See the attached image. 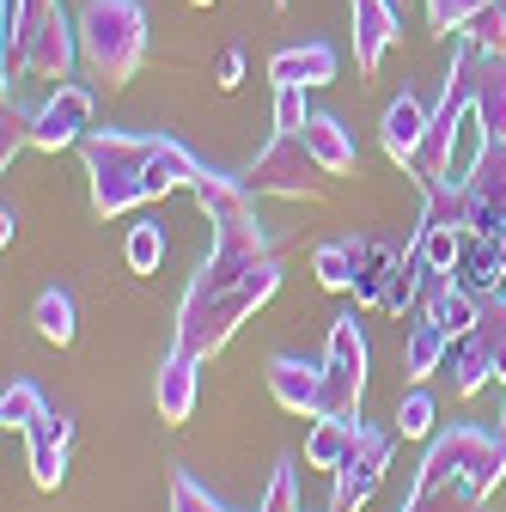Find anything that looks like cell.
<instances>
[{"instance_id": "obj_1", "label": "cell", "mask_w": 506, "mask_h": 512, "mask_svg": "<svg viewBox=\"0 0 506 512\" xmlns=\"http://www.w3.org/2000/svg\"><path fill=\"white\" fill-rule=\"evenodd\" d=\"M189 189H196V202H202V214L214 226V256L196 269V281H189V293H183L177 354L214 360L250 317L281 293V263H275L269 226L257 220V196L244 189V177L202 171Z\"/></svg>"}, {"instance_id": "obj_2", "label": "cell", "mask_w": 506, "mask_h": 512, "mask_svg": "<svg viewBox=\"0 0 506 512\" xmlns=\"http://www.w3.org/2000/svg\"><path fill=\"white\" fill-rule=\"evenodd\" d=\"M86 177H92V208L104 220H116V214L141 208V202H159V196H171V189L196 183L202 165L171 135H122V128H98V135H86Z\"/></svg>"}, {"instance_id": "obj_3", "label": "cell", "mask_w": 506, "mask_h": 512, "mask_svg": "<svg viewBox=\"0 0 506 512\" xmlns=\"http://www.w3.org/2000/svg\"><path fill=\"white\" fill-rule=\"evenodd\" d=\"M506 482V433L488 427H452L427 445V458L415 470V494H464V500H488Z\"/></svg>"}, {"instance_id": "obj_4", "label": "cell", "mask_w": 506, "mask_h": 512, "mask_svg": "<svg viewBox=\"0 0 506 512\" xmlns=\"http://www.w3.org/2000/svg\"><path fill=\"white\" fill-rule=\"evenodd\" d=\"M80 55L104 86H129L147 55V13L141 0H86L80 19Z\"/></svg>"}, {"instance_id": "obj_5", "label": "cell", "mask_w": 506, "mask_h": 512, "mask_svg": "<svg viewBox=\"0 0 506 512\" xmlns=\"http://www.w3.org/2000/svg\"><path fill=\"white\" fill-rule=\"evenodd\" d=\"M244 189L250 196H275V202H324L330 171L305 147V135H275L257 153V165L244 171Z\"/></svg>"}, {"instance_id": "obj_6", "label": "cell", "mask_w": 506, "mask_h": 512, "mask_svg": "<svg viewBox=\"0 0 506 512\" xmlns=\"http://www.w3.org/2000/svg\"><path fill=\"white\" fill-rule=\"evenodd\" d=\"M360 397H366V336L360 317L342 311L330 317V342H324V415L360 421Z\"/></svg>"}, {"instance_id": "obj_7", "label": "cell", "mask_w": 506, "mask_h": 512, "mask_svg": "<svg viewBox=\"0 0 506 512\" xmlns=\"http://www.w3.org/2000/svg\"><path fill=\"white\" fill-rule=\"evenodd\" d=\"M391 445H397V427L391 433H378V427L360 433V445H354V452L342 458V470H336L330 512H360L378 494V482H385V470H391Z\"/></svg>"}, {"instance_id": "obj_8", "label": "cell", "mask_w": 506, "mask_h": 512, "mask_svg": "<svg viewBox=\"0 0 506 512\" xmlns=\"http://www.w3.org/2000/svg\"><path fill=\"white\" fill-rule=\"evenodd\" d=\"M92 110H98V92H92V86L61 80V86L49 92V104L37 110V122H31V147H37V153H61V147H74L86 128H92Z\"/></svg>"}, {"instance_id": "obj_9", "label": "cell", "mask_w": 506, "mask_h": 512, "mask_svg": "<svg viewBox=\"0 0 506 512\" xmlns=\"http://www.w3.org/2000/svg\"><path fill=\"white\" fill-rule=\"evenodd\" d=\"M263 378H269V397H275V403H281L287 415L324 421V360H293V354H269Z\"/></svg>"}, {"instance_id": "obj_10", "label": "cell", "mask_w": 506, "mask_h": 512, "mask_svg": "<svg viewBox=\"0 0 506 512\" xmlns=\"http://www.w3.org/2000/svg\"><path fill=\"white\" fill-rule=\"evenodd\" d=\"M25 458H31V482L43 494L61 488V476H68V458H74V415H43L31 433H25Z\"/></svg>"}, {"instance_id": "obj_11", "label": "cell", "mask_w": 506, "mask_h": 512, "mask_svg": "<svg viewBox=\"0 0 506 512\" xmlns=\"http://www.w3.org/2000/svg\"><path fill=\"white\" fill-rule=\"evenodd\" d=\"M348 7H354V68H360V74H378L385 49L403 37L397 0H348Z\"/></svg>"}, {"instance_id": "obj_12", "label": "cell", "mask_w": 506, "mask_h": 512, "mask_svg": "<svg viewBox=\"0 0 506 512\" xmlns=\"http://www.w3.org/2000/svg\"><path fill=\"white\" fill-rule=\"evenodd\" d=\"M421 141H427V110H421V98H415V92L391 98L385 122H378V147H385V159H391V165H403V171H415Z\"/></svg>"}, {"instance_id": "obj_13", "label": "cell", "mask_w": 506, "mask_h": 512, "mask_svg": "<svg viewBox=\"0 0 506 512\" xmlns=\"http://www.w3.org/2000/svg\"><path fill=\"white\" fill-rule=\"evenodd\" d=\"M275 86H330L336 80V49L330 43H287L269 55Z\"/></svg>"}, {"instance_id": "obj_14", "label": "cell", "mask_w": 506, "mask_h": 512, "mask_svg": "<svg viewBox=\"0 0 506 512\" xmlns=\"http://www.w3.org/2000/svg\"><path fill=\"white\" fill-rule=\"evenodd\" d=\"M421 311H427V317H433V324L446 330L452 342H458V336H470V330L482 324V299H476L464 281H439V287H427Z\"/></svg>"}, {"instance_id": "obj_15", "label": "cell", "mask_w": 506, "mask_h": 512, "mask_svg": "<svg viewBox=\"0 0 506 512\" xmlns=\"http://www.w3.org/2000/svg\"><path fill=\"white\" fill-rule=\"evenodd\" d=\"M366 238L360 232H336V238H324L318 244V256H311V269H318V281L330 287V293H354V275H360V263H366Z\"/></svg>"}, {"instance_id": "obj_16", "label": "cell", "mask_w": 506, "mask_h": 512, "mask_svg": "<svg viewBox=\"0 0 506 512\" xmlns=\"http://www.w3.org/2000/svg\"><path fill=\"white\" fill-rule=\"evenodd\" d=\"M196 366H202V360H189V354H177V348H171V360L159 366L153 397H159V415H165L171 427L196 415Z\"/></svg>"}, {"instance_id": "obj_17", "label": "cell", "mask_w": 506, "mask_h": 512, "mask_svg": "<svg viewBox=\"0 0 506 512\" xmlns=\"http://www.w3.org/2000/svg\"><path fill=\"white\" fill-rule=\"evenodd\" d=\"M299 135H305V147L318 153V165H324L330 177H348V171H354L360 153H354V135H348L336 116H318V110H311V122L299 128Z\"/></svg>"}, {"instance_id": "obj_18", "label": "cell", "mask_w": 506, "mask_h": 512, "mask_svg": "<svg viewBox=\"0 0 506 512\" xmlns=\"http://www.w3.org/2000/svg\"><path fill=\"white\" fill-rule=\"evenodd\" d=\"M360 433H366V421H318V427H311V439H305V464L311 470H342V458L354 452V445H360Z\"/></svg>"}, {"instance_id": "obj_19", "label": "cell", "mask_w": 506, "mask_h": 512, "mask_svg": "<svg viewBox=\"0 0 506 512\" xmlns=\"http://www.w3.org/2000/svg\"><path fill=\"white\" fill-rule=\"evenodd\" d=\"M452 360V336L433 324V317L421 311V324H409V342H403V372L421 384V378H433L439 366Z\"/></svg>"}, {"instance_id": "obj_20", "label": "cell", "mask_w": 506, "mask_h": 512, "mask_svg": "<svg viewBox=\"0 0 506 512\" xmlns=\"http://www.w3.org/2000/svg\"><path fill=\"white\" fill-rule=\"evenodd\" d=\"M397 263H403V244H372V250H366V263H360V275H354V305L385 311V287H391Z\"/></svg>"}, {"instance_id": "obj_21", "label": "cell", "mask_w": 506, "mask_h": 512, "mask_svg": "<svg viewBox=\"0 0 506 512\" xmlns=\"http://www.w3.org/2000/svg\"><path fill=\"white\" fill-rule=\"evenodd\" d=\"M31 324H37V336L43 342H55V348H68L74 342V293L68 287H43L37 293V305H31Z\"/></svg>"}, {"instance_id": "obj_22", "label": "cell", "mask_w": 506, "mask_h": 512, "mask_svg": "<svg viewBox=\"0 0 506 512\" xmlns=\"http://www.w3.org/2000/svg\"><path fill=\"white\" fill-rule=\"evenodd\" d=\"M49 415V403H43V391H37V384H7V397H0V427H7V433H31L37 421Z\"/></svg>"}, {"instance_id": "obj_23", "label": "cell", "mask_w": 506, "mask_h": 512, "mask_svg": "<svg viewBox=\"0 0 506 512\" xmlns=\"http://www.w3.org/2000/svg\"><path fill=\"white\" fill-rule=\"evenodd\" d=\"M122 256H129V269H135V275H153V269L165 263V232H159L153 220L129 226V244H122Z\"/></svg>"}, {"instance_id": "obj_24", "label": "cell", "mask_w": 506, "mask_h": 512, "mask_svg": "<svg viewBox=\"0 0 506 512\" xmlns=\"http://www.w3.org/2000/svg\"><path fill=\"white\" fill-rule=\"evenodd\" d=\"M433 415H439V403L427 397V391H409L403 403H397V439H433Z\"/></svg>"}, {"instance_id": "obj_25", "label": "cell", "mask_w": 506, "mask_h": 512, "mask_svg": "<svg viewBox=\"0 0 506 512\" xmlns=\"http://www.w3.org/2000/svg\"><path fill=\"white\" fill-rule=\"evenodd\" d=\"M488 7L494 0H427V19H433L439 37H452V31H470L476 13H488Z\"/></svg>"}, {"instance_id": "obj_26", "label": "cell", "mask_w": 506, "mask_h": 512, "mask_svg": "<svg viewBox=\"0 0 506 512\" xmlns=\"http://www.w3.org/2000/svg\"><path fill=\"white\" fill-rule=\"evenodd\" d=\"M257 512H305V506H299V470H293V458L275 464V476H269V500H263Z\"/></svg>"}, {"instance_id": "obj_27", "label": "cell", "mask_w": 506, "mask_h": 512, "mask_svg": "<svg viewBox=\"0 0 506 512\" xmlns=\"http://www.w3.org/2000/svg\"><path fill=\"white\" fill-rule=\"evenodd\" d=\"M305 92H311V86H275V135H299V128L311 122Z\"/></svg>"}, {"instance_id": "obj_28", "label": "cell", "mask_w": 506, "mask_h": 512, "mask_svg": "<svg viewBox=\"0 0 506 512\" xmlns=\"http://www.w3.org/2000/svg\"><path fill=\"white\" fill-rule=\"evenodd\" d=\"M55 7H61V0H7V49H19V37L31 25H43Z\"/></svg>"}, {"instance_id": "obj_29", "label": "cell", "mask_w": 506, "mask_h": 512, "mask_svg": "<svg viewBox=\"0 0 506 512\" xmlns=\"http://www.w3.org/2000/svg\"><path fill=\"white\" fill-rule=\"evenodd\" d=\"M214 86H220V92L244 86V49H226V55L214 61Z\"/></svg>"}, {"instance_id": "obj_30", "label": "cell", "mask_w": 506, "mask_h": 512, "mask_svg": "<svg viewBox=\"0 0 506 512\" xmlns=\"http://www.w3.org/2000/svg\"><path fill=\"white\" fill-rule=\"evenodd\" d=\"M19 238V208H0V244Z\"/></svg>"}, {"instance_id": "obj_31", "label": "cell", "mask_w": 506, "mask_h": 512, "mask_svg": "<svg viewBox=\"0 0 506 512\" xmlns=\"http://www.w3.org/2000/svg\"><path fill=\"white\" fill-rule=\"evenodd\" d=\"M189 7H214V0H189Z\"/></svg>"}, {"instance_id": "obj_32", "label": "cell", "mask_w": 506, "mask_h": 512, "mask_svg": "<svg viewBox=\"0 0 506 512\" xmlns=\"http://www.w3.org/2000/svg\"><path fill=\"white\" fill-rule=\"evenodd\" d=\"M269 7H287V0H269Z\"/></svg>"}]
</instances>
